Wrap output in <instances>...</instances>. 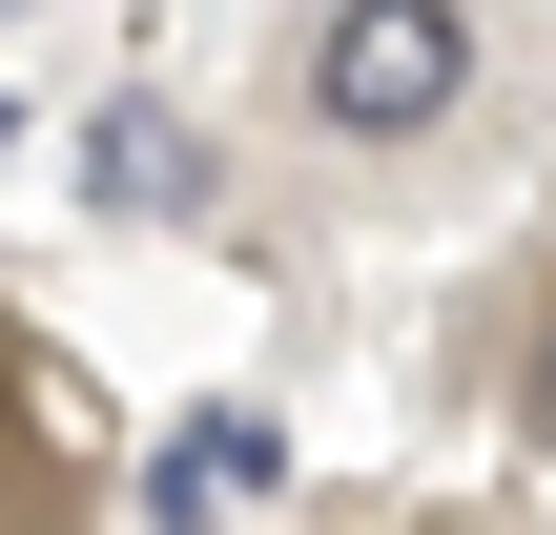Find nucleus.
<instances>
[{"label": "nucleus", "mask_w": 556, "mask_h": 535, "mask_svg": "<svg viewBox=\"0 0 556 535\" xmlns=\"http://www.w3.org/2000/svg\"><path fill=\"white\" fill-rule=\"evenodd\" d=\"M516 412H536V454H556V330H536V371H516Z\"/></svg>", "instance_id": "20e7f679"}, {"label": "nucleus", "mask_w": 556, "mask_h": 535, "mask_svg": "<svg viewBox=\"0 0 556 535\" xmlns=\"http://www.w3.org/2000/svg\"><path fill=\"white\" fill-rule=\"evenodd\" d=\"M289 82H309L330 144H433V124L475 103V0H330Z\"/></svg>", "instance_id": "f257e3e1"}, {"label": "nucleus", "mask_w": 556, "mask_h": 535, "mask_svg": "<svg viewBox=\"0 0 556 535\" xmlns=\"http://www.w3.org/2000/svg\"><path fill=\"white\" fill-rule=\"evenodd\" d=\"M0 535H21V515H0Z\"/></svg>", "instance_id": "423d86ee"}, {"label": "nucleus", "mask_w": 556, "mask_h": 535, "mask_svg": "<svg viewBox=\"0 0 556 535\" xmlns=\"http://www.w3.org/2000/svg\"><path fill=\"white\" fill-rule=\"evenodd\" d=\"M268 495H289V433L268 412H186L144 454V535H227V515H268Z\"/></svg>", "instance_id": "f03ea898"}, {"label": "nucleus", "mask_w": 556, "mask_h": 535, "mask_svg": "<svg viewBox=\"0 0 556 535\" xmlns=\"http://www.w3.org/2000/svg\"><path fill=\"white\" fill-rule=\"evenodd\" d=\"M0 144H21V124H0Z\"/></svg>", "instance_id": "39448f33"}, {"label": "nucleus", "mask_w": 556, "mask_h": 535, "mask_svg": "<svg viewBox=\"0 0 556 535\" xmlns=\"http://www.w3.org/2000/svg\"><path fill=\"white\" fill-rule=\"evenodd\" d=\"M83 165H103V206H124V227H165V206H206V144H186L165 103H124V124H103Z\"/></svg>", "instance_id": "7ed1b4c3"}]
</instances>
